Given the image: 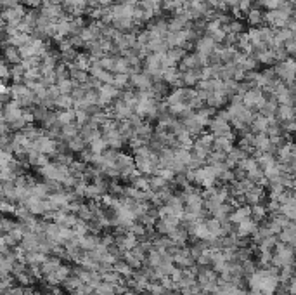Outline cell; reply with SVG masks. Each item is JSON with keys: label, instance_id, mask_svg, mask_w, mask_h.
Instances as JSON below:
<instances>
[{"label": "cell", "instance_id": "1", "mask_svg": "<svg viewBox=\"0 0 296 295\" xmlns=\"http://www.w3.org/2000/svg\"><path fill=\"white\" fill-rule=\"evenodd\" d=\"M263 101H265V94H263L260 89H250V91L243 94V99H241V103H243L248 110H254V112H258V108L263 104Z\"/></svg>", "mask_w": 296, "mask_h": 295}, {"label": "cell", "instance_id": "2", "mask_svg": "<svg viewBox=\"0 0 296 295\" xmlns=\"http://www.w3.org/2000/svg\"><path fill=\"white\" fill-rule=\"evenodd\" d=\"M289 18H295V16H288L286 12L279 11V9H274V11H265V26H270V28H274V30H277V28H284Z\"/></svg>", "mask_w": 296, "mask_h": 295}, {"label": "cell", "instance_id": "3", "mask_svg": "<svg viewBox=\"0 0 296 295\" xmlns=\"http://www.w3.org/2000/svg\"><path fill=\"white\" fill-rule=\"evenodd\" d=\"M130 85L133 87V91H149L152 85V78L149 73L142 69V71L130 75Z\"/></svg>", "mask_w": 296, "mask_h": 295}, {"label": "cell", "instance_id": "4", "mask_svg": "<svg viewBox=\"0 0 296 295\" xmlns=\"http://www.w3.org/2000/svg\"><path fill=\"white\" fill-rule=\"evenodd\" d=\"M216 45H218V44H215L211 39H210V37H206V35L199 37V39L194 42L196 54H199V56H205V58H208V56H211V54L215 52Z\"/></svg>", "mask_w": 296, "mask_h": 295}, {"label": "cell", "instance_id": "5", "mask_svg": "<svg viewBox=\"0 0 296 295\" xmlns=\"http://www.w3.org/2000/svg\"><path fill=\"white\" fill-rule=\"evenodd\" d=\"M161 80L168 85V87H182V82H180V71L177 66H168L161 73Z\"/></svg>", "mask_w": 296, "mask_h": 295}, {"label": "cell", "instance_id": "6", "mask_svg": "<svg viewBox=\"0 0 296 295\" xmlns=\"http://www.w3.org/2000/svg\"><path fill=\"white\" fill-rule=\"evenodd\" d=\"M78 136H80L87 144H90L92 141H95V139L101 137V129H99V125H95L94 122L88 120L87 123H84V125L80 127V134Z\"/></svg>", "mask_w": 296, "mask_h": 295}, {"label": "cell", "instance_id": "7", "mask_svg": "<svg viewBox=\"0 0 296 295\" xmlns=\"http://www.w3.org/2000/svg\"><path fill=\"white\" fill-rule=\"evenodd\" d=\"M246 21L251 28H262L265 26V12L258 7H251L246 12Z\"/></svg>", "mask_w": 296, "mask_h": 295}, {"label": "cell", "instance_id": "8", "mask_svg": "<svg viewBox=\"0 0 296 295\" xmlns=\"http://www.w3.org/2000/svg\"><path fill=\"white\" fill-rule=\"evenodd\" d=\"M275 120L279 123L295 120V108H293V104H279L277 112H275Z\"/></svg>", "mask_w": 296, "mask_h": 295}, {"label": "cell", "instance_id": "9", "mask_svg": "<svg viewBox=\"0 0 296 295\" xmlns=\"http://www.w3.org/2000/svg\"><path fill=\"white\" fill-rule=\"evenodd\" d=\"M232 146H234V139H231V137H215V139H213L211 150L222 151V153H229V151L232 150Z\"/></svg>", "mask_w": 296, "mask_h": 295}, {"label": "cell", "instance_id": "10", "mask_svg": "<svg viewBox=\"0 0 296 295\" xmlns=\"http://www.w3.org/2000/svg\"><path fill=\"white\" fill-rule=\"evenodd\" d=\"M56 122L59 127L75 123V110H61V113H57L56 115Z\"/></svg>", "mask_w": 296, "mask_h": 295}, {"label": "cell", "instance_id": "11", "mask_svg": "<svg viewBox=\"0 0 296 295\" xmlns=\"http://www.w3.org/2000/svg\"><path fill=\"white\" fill-rule=\"evenodd\" d=\"M68 69H69V80L75 82L76 85H84L85 82L88 80L87 71H82V69H76V68H68Z\"/></svg>", "mask_w": 296, "mask_h": 295}, {"label": "cell", "instance_id": "12", "mask_svg": "<svg viewBox=\"0 0 296 295\" xmlns=\"http://www.w3.org/2000/svg\"><path fill=\"white\" fill-rule=\"evenodd\" d=\"M4 56L11 65H19L21 63V54H19V49L14 45H7L4 50Z\"/></svg>", "mask_w": 296, "mask_h": 295}, {"label": "cell", "instance_id": "13", "mask_svg": "<svg viewBox=\"0 0 296 295\" xmlns=\"http://www.w3.org/2000/svg\"><path fill=\"white\" fill-rule=\"evenodd\" d=\"M68 148L71 153H82V151L87 148V142H85L80 136H76V137H73L68 141Z\"/></svg>", "mask_w": 296, "mask_h": 295}, {"label": "cell", "instance_id": "14", "mask_svg": "<svg viewBox=\"0 0 296 295\" xmlns=\"http://www.w3.org/2000/svg\"><path fill=\"white\" fill-rule=\"evenodd\" d=\"M88 146H90L92 153H95V155H103L104 151L109 148V146H107V142H106V139H104L103 136H101L99 139H95V141H92Z\"/></svg>", "mask_w": 296, "mask_h": 295}, {"label": "cell", "instance_id": "15", "mask_svg": "<svg viewBox=\"0 0 296 295\" xmlns=\"http://www.w3.org/2000/svg\"><path fill=\"white\" fill-rule=\"evenodd\" d=\"M54 104L59 106L61 110H73V99L69 94H61V96L54 101Z\"/></svg>", "mask_w": 296, "mask_h": 295}, {"label": "cell", "instance_id": "16", "mask_svg": "<svg viewBox=\"0 0 296 295\" xmlns=\"http://www.w3.org/2000/svg\"><path fill=\"white\" fill-rule=\"evenodd\" d=\"M282 4V0H260L258 5H262L267 11H274V9H279Z\"/></svg>", "mask_w": 296, "mask_h": 295}, {"label": "cell", "instance_id": "17", "mask_svg": "<svg viewBox=\"0 0 296 295\" xmlns=\"http://www.w3.org/2000/svg\"><path fill=\"white\" fill-rule=\"evenodd\" d=\"M9 75V68L5 66V63L0 61V78H5Z\"/></svg>", "mask_w": 296, "mask_h": 295}, {"label": "cell", "instance_id": "18", "mask_svg": "<svg viewBox=\"0 0 296 295\" xmlns=\"http://www.w3.org/2000/svg\"><path fill=\"white\" fill-rule=\"evenodd\" d=\"M24 4L30 5V7H38V5H42V0H23Z\"/></svg>", "mask_w": 296, "mask_h": 295}, {"label": "cell", "instance_id": "19", "mask_svg": "<svg viewBox=\"0 0 296 295\" xmlns=\"http://www.w3.org/2000/svg\"><path fill=\"white\" fill-rule=\"evenodd\" d=\"M251 2H256V4H258V2H260V0H251Z\"/></svg>", "mask_w": 296, "mask_h": 295}]
</instances>
